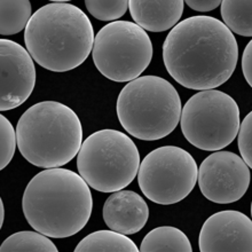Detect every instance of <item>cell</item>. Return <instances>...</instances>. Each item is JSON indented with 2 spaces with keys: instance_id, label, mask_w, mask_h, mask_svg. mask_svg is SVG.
Returning a JSON list of instances; mask_svg holds the SVG:
<instances>
[{
  "instance_id": "6da1fadb",
  "label": "cell",
  "mask_w": 252,
  "mask_h": 252,
  "mask_svg": "<svg viewBox=\"0 0 252 252\" xmlns=\"http://www.w3.org/2000/svg\"><path fill=\"white\" fill-rule=\"evenodd\" d=\"M239 46L232 31L212 16L197 15L172 28L163 44L170 76L189 90H215L235 71Z\"/></svg>"
},
{
  "instance_id": "7a4b0ae2",
  "label": "cell",
  "mask_w": 252,
  "mask_h": 252,
  "mask_svg": "<svg viewBox=\"0 0 252 252\" xmlns=\"http://www.w3.org/2000/svg\"><path fill=\"white\" fill-rule=\"evenodd\" d=\"M22 210L34 230L53 239H65L89 222L92 192L79 173L63 167L44 169L28 184Z\"/></svg>"
},
{
  "instance_id": "3957f363",
  "label": "cell",
  "mask_w": 252,
  "mask_h": 252,
  "mask_svg": "<svg viewBox=\"0 0 252 252\" xmlns=\"http://www.w3.org/2000/svg\"><path fill=\"white\" fill-rule=\"evenodd\" d=\"M94 38L89 16L69 2L40 7L24 31L31 58L53 72L71 71L83 64L93 50Z\"/></svg>"
},
{
  "instance_id": "277c9868",
  "label": "cell",
  "mask_w": 252,
  "mask_h": 252,
  "mask_svg": "<svg viewBox=\"0 0 252 252\" xmlns=\"http://www.w3.org/2000/svg\"><path fill=\"white\" fill-rule=\"evenodd\" d=\"M16 135L21 155L43 169L71 162L83 145L79 117L58 101L38 102L24 111L16 125Z\"/></svg>"
},
{
  "instance_id": "5b68a950",
  "label": "cell",
  "mask_w": 252,
  "mask_h": 252,
  "mask_svg": "<svg viewBox=\"0 0 252 252\" xmlns=\"http://www.w3.org/2000/svg\"><path fill=\"white\" fill-rule=\"evenodd\" d=\"M181 99L174 86L158 76H142L121 91L116 113L129 135L155 141L170 135L180 122Z\"/></svg>"
},
{
  "instance_id": "8992f818",
  "label": "cell",
  "mask_w": 252,
  "mask_h": 252,
  "mask_svg": "<svg viewBox=\"0 0 252 252\" xmlns=\"http://www.w3.org/2000/svg\"><path fill=\"white\" fill-rule=\"evenodd\" d=\"M135 143L117 129H100L85 139L77 155V169L91 188L101 192L123 190L138 174Z\"/></svg>"
},
{
  "instance_id": "52a82bcc",
  "label": "cell",
  "mask_w": 252,
  "mask_h": 252,
  "mask_svg": "<svg viewBox=\"0 0 252 252\" xmlns=\"http://www.w3.org/2000/svg\"><path fill=\"white\" fill-rule=\"evenodd\" d=\"M179 123L190 145L205 152H218L236 138L240 108L232 96L221 91H199L185 103Z\"/></svg>"
},
{
  "instance_id": "ba28073f",
  "label": "cell",
  "mask_w": 252,
  "mask_h": 252,
  "mask_svg": "<svg viewBox=\"0 0 252 252\" xmlns=\"http://www.w3.org/2000/svg\"><path fill=\"white\" fill-rule=\"evenodd\" d=\"M92 57L96 69L106 78L129 83L148 68L153 59V44L138 24L115 21L95 34Z\"/></svg>"
},
{
  "instance_id": "9c48e42d",
  "label": "cell",
  "mask_w": 252,
  "mask_h": 252,
  "mask_svg": "<svg viewBox=\"0 0 252 252\" xmlns=\"http://www.w3.org/2000/svg\"><path fill=\"white\" fill-rule=\"evenodd\" d=\"M197 171V164L187 150L177 146L159 147L140 163L139 187L156 204H176L195 188Z\"/></svg>"
},
{
  "instance_id": "30bf717a",
  "label": "cell",
  "mask_w": 252,
  "mask_h": 252,
  "mask_svg": "<svg viewBox=\"0 0 252 252\" xmlns=\"http://www.w3.org/2000/svg\"><path fill=\"white\" fill-rule=\"evenodd\" d=\"M250 167L239 155L218 150L203 160L197 183L205 198L218 204L240 201L250 185Z\"/></svg>"
},
{
  "instance_id": "8fae6325",
  "label": "cell",
  "mask_w": 252,
  "mask_h": 252,
  "mask_svg": "<svg viewBox=\"0 0 252 252\" xmlns=\"http://www.w3.org/2000/svg\"><path fill=\"white\" fill-rule=\"evenodd\" d=\"M0 110L20 107L36 85L34 61L26 48L9 39L0 40Z\"/></svg>"
},
{
  "instance_id": "7c38bea8",
  "label": "cell",
  "mask_w": 252,
  "mask_h": 252,
  "mask_svg": "<svg viewBox=\"0 0 252 252\" xmlns=\"http://www.w3.org/2000/svg\"><path fill=\"white\" fill-rule=\"evenodd\" d=\"M198 248L201 252H251V219L235 210L215 213L203 223Z\"/></svg>"
},
{
  "instance_id": "4fadbf2b",
  "label": "cell",
  "mask_w": 252,
  "mask_h": 252,
  "mask_svg": "<svg viewBox=\"0 0 252 252\" xmlns=\"http://www.w3.org/2000/svg\"><path fill=\"white\" fill-rule=\"evenodd\" d=\"M103 220L108 228L124 235L139 233L149 218V208L145 198L132 190H118L104 202Z\"/></svg>"
},
{
  "instance_id": "5bb4252c",
  "label": "cell",
  "mask_w": 252,
  "mask_h": 252,
  "mask_svg": "<svg viewBox=\"0 0 252 252\" xmlns=\"http://www.w3.org/2000/svg\"><path fill=\"white\" fill-rule=\"evenodd\" d=\"M183 0H129L132 19L143 30L163 32L177 26L184 13Z\"/></svg>"
},
{
  "instance_id": "9a60e30c",
  "label": "cell",
  "mask_w": 252,
  "mask_h": 252,
  "mask_svg": "<svg viewBox=\"0 0 252 252\" xmlns=\"http://www.w3.org/2000/svg\"><path fill=\"white\" fill-rule=\"evenodd\" d=\"M139 250L141 252H191L192 248L183 230L172 226H162L147 234Z\"/></svg>"
},
{
  "instance_id": "2e32d148",
  "label": "cell",
  "mask_w": 252,
  "mask_h": 252,
  "mask_svg": "<svg viewBox=\"0 0 252 252\" xmlns=\"http://www.w3.org/2000/svg\"><path fill=\"white\" fill-rule=\"evenodd\" d=\"M76 252H138L135 243L124 234L115 230H97L84 237Z\"/></svg>"
},
{
  "instance_id": "e0dca14e",
  "label": "cell",
  "mask_w": 252,
  "mask_h": 252,
  "mask_svg": "<svg viewBox=\"0 0 252 252\" xmlns=\"http://www.w3.org/2000/svg\"><path fill=\"white\" fill-rule=\"evenodd\" d=\"M32 16L29 0H1L0 34L13 36L26 29Z\"/></svg>"
},
{
  "instance_id": "ac0fdd59",
  "label": "cell",
  "mask_w": 252,
  "mask_h": 252,
  "mask_svg": "<svg viewBox=\"0 0 252 252\" xmlns=\"http://www.w3.org/2000/svg\"><path fill=\"white\" fill-rule=\"evenodd\" d=\"M223 24L243 37L252 36V1L251 0H223L221 1Z\"/></svg>"
},
{
  "instance_id": "d6986e66",
  "label": "cell",
  "mask_w": 252,
  "mask_h": 252,
  "mask_svg": "<svg viewBox=\"0 0 252 252\" xmlns=\"http://www.w3.org/2000/svg\"><path fill=\"white\" fill-rule=\"evenodd\" d=\"M1 252H58V248L48 239L37 230H23L14 233L3 241Z\"/></svg>"
},
{
  "instance_id": "ffe728a7",
  "label": "cell",
  "mask_w": 252,
  "mask_h": 252,
  "mask_svg": "<svg viewBox=\"0 0 252 252\" xmlns=\"http://www.w3.org/2000/svg\"><path fill=\"white\" fill-rule=\"evenodd\" d=\"M85 6L92 16L100 21H117L128 8L127 0H86Z\"/></svg>"
},
{
  "instance_id": "44dd1931",
  "label": "cell",
  "mask_w": 252,
  "mask_h": 252,
  "mask_svg": "<svg viewBox=\"0 0 252 252\" xmlns=\"http://www.w3.org/2000/svg\"><path fill=\"white\" fill-rule=\"evenodd\" d=\"M17 135L12 123L0 116V169L3 170L13 159L16 150Z\"/></svg>"
},
{
  "instance_id": "7402d4cb",
  "label": "cell",
  "mask_w": 252,
  "mask_h": 252,
  "mask_svg": "<svg viewBox=\"0 0 252 252\" xmlns=\"http://www.w3.org/2000/svg\"><path fill=\"white\" fill-rule=\"evenodd\" d=\"M237 143L241 158L248 166L252 167V113L247 115V117L240 123V128L237 132Z\"/></svg>"
},
{
  "instance_id": "603a6c76",
  "label": "cell",
  "mask_w": 252,
  "mask_h": 252,
  "mask_svg": "<svg viewBox=\"0 0 252 252\" xmlns=\"http://www.w3.org/2000/svg\"><path fill=\"white\" fill-rule=\"evenodd\" d=\"M242 71L246 80L252 86V41L247 45L242 55Z\"/></svg>"
},
{
  "instance_id": "cb8c5ba5",
  "label": "cell",
  "mask_w": 252,
  "mask_h": 252,
  "mask_svg": "<svg viewBox=\"0 0 252 252\" xmlns=\"http://www.w3.org/2000/svg\"><path fill=\"white\" fill-rule=\"evenodd\" d=\"M186 3L191 9L197 12H210L221 5L220 0H187Z\"/></svg>"
},
{
  "instance_id": "d4e9b609",
  "label": "cell",
  "mask_w": 252,
  "mask_h": 252,
  "mask_svg": "<svg viewBox=\"0 0 252 252\" xmlns=\"http://www.w3.org/2000/svg\"><path fill=\"white\" fill-rule=\"evenodd\" d=\"M0 226L2 227V223H3V219H5V208H3V202L2 199H0Z\"/></svg>"
}]
</instances>
